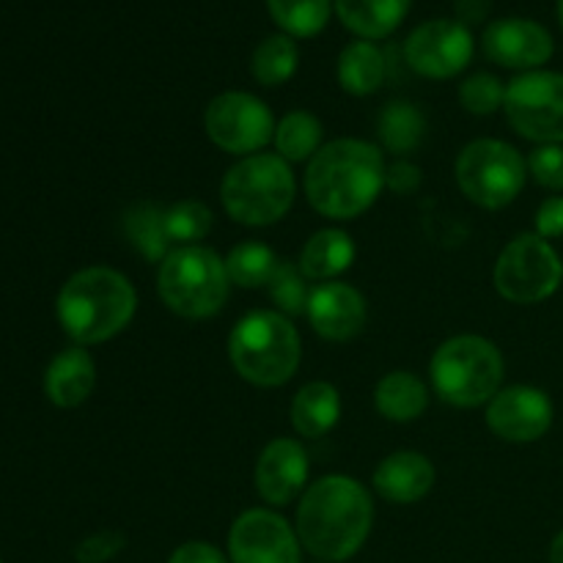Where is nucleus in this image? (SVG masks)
Masks as SVG:
<instances>
[{
	"label": "nucleus",
	"instance_id": "a878e982",
	"mask_svg": "<svg viewBox=\"0 0 563 563\" xmlns=\"http://www.w3.org/2000/svg\"><path fill=\"white\" fill-rule=\"evenodd\" d=\"M379 143L385 152L405 157V154L416 152L421 146L423 135H427V115L405 99H394L383 108L377 121Z\"/></svg>",
	"mask_w": 563,
	"mask_h": 563
},
{
	"label": "nucleus",
	"instance_id": "1a4fd4ad",
	"mask_svg": "<svg viewBox=\"0 0 563 563\" xmlns=\"http://www.w3.org/2000/svg\"><path fill=\"white\" fill-rule=\"evenodd\" d=\"M495 291L515 306L550 300L563 284V258L553 242L539 234H520L500 251L493 273Z\"/></svg>",
	"mask_w": 563,
	"mask_h": 563
},
{
	"label": "nucleus",
	"instance_id": "20e7f679",
	"mask_svg": "<svg viewBox=\"0 0 563 563\" xmlns=\"http://www.w3.org/2000/svg\"><path fill=\"white\" fill-rule=\"evenodd\" d=\"M229 357L245 383L256 388H280L300 368V333L280 311H251L231 330Z\"/></svg>",
	"mask_w": 563,
	"mask_h": 563
},
{
	"label": "nucleus",
	"instance_id": "f03ea898",
	"mask_svg": "<svg viewBox=\"0 0 563 563\" xmlns=\"http://www.w3.org/2000/svg\"><path fill=\"white\" fill-rule=\"evenodd\" d=\"M383 148L361 137L330 141L308 159L306 196L322 218L355 220L377 203L385 187Z\"/></svg>",
	"mask_w": 563,
	"mask_h": 563
},
{
	"label": "nucleus",
	"instance_id": "473e14b6",
	"mask_svg": "<svg viewBox=\"0 0 563 563\" xmlns=\"http://www.w3.org/2000/svg\"><path fill=\"white\" fill-rule=\"evenodd\" d=\"M460 102L473 115H493L504 108L506 86L489 71H476L460 86Z\"/></svg>",
	"mask_w": 563,
	"mask_h": 563
},
{
	"label": "nucleus",
	"instance_id": "dca6fc26",
	"mask_svg": "<svg viewBox=\"0 0 563 563\" xmlns=\"http://www.w3.org/2000/svg\"><path fill=\"white\" fill-rule=\"evenodd\" d=\"M308 473V451L300 440L291 438H275L262 449L253 471V482H256V493L262 495L264 504L289 506L306 493Z\"/></svg>",
	"mask_w": 563,
	"mask_h": 563
},
{
	"label": "nucleus",
	"instance_id": "2f4dec72",
	"mask_svg": "<svg viewBox=\"0 0 563 563\" xmlns=\"http://www.w3.org/2000/svg\"><path fill=\"white\" fill-rule=\"evenodd\" d=\"M306 275L300 273V267L291 262H280L275 269L273 280L267 284L269 300L275 302L284 317H300L308 311V300H311V289L306 284Z\"/></svg>",
	"mask_w": 563,
	"mask_h": 563
},
{
	"label": "nucleus",
	"instance_id": "6ab92c4d",
	"mask_svg": "<svg viewBox=\"0 0 563 563\" xmlns=\"http://www.w3.org/2000/svg\"><path fill=\"white\" fill-rule=\"evenodd\" d=\"M93 385H97V363L80 344L58 352L44 372V396L60 410L80 407L93 394Z\"/></svg>",
	"mask_w": 563,
	"mask_h": 563
},
{
	"label": "nucleus",
	"instance_id": "a211bd4d",
	"mask_svg": "<svg viewBox=\"0 0 563 563\" xmlns=\"http://www.w3.org/2000/svg\"><path fill=\"white\" fill-rule=\"evenodd\" d=\"M438 482L432 460L418 451H396L385 456L374 471V493L396 506H410L427 498Z\"/></svg>",
	"mask_w": 563,
	"mask_h": 563
},
{
	"label": "nucleus",
	"instance_id": "58836bf2",
	"mask_svg": "<svg viewBox=\"0 0 563 563\" xmlns=\"http://www.w3.org/2000/svg\"><path fill=\"white\" fill-rule=\"evenodd\" d=\"M489 11H493V0H454L456 22H462L465 27L482 25Z\"/></svg>",
	"mask_w": 563,
	"mask_h": 563
},
{
	"label": "nucleus",
	"instance_id": "a19ab883",
	"mask_svg": "<svg viewBox=\"0 0 563 563\" xmlns=\"http://www.w3.org/2000/svg\"><path fill=\"white\" fill-rule=\"evenodd\" d=\"M559 22H561V27H563V0H559Z\"/></svg>",
	"mask_w": 563,
	"mask_h": 563
},
{
	"label": "nucleus",
	"instance_id": "4468645a",
	"mask_svg": "<svg viewBox=\"0 0 563 563\" xmlns=\"http://www.w3.org/2000/svg\"><path fill=\"white\" fill-rule=\"evenodd\" d=\"M555 418L553 399L537 385H509L487 405V427L506 443H537Z\"/></svg>",
	"mask_w": 563,
	"mask_h": 563
},
{
	"label": "nucleus",
	"instance_id": "6e6552de",
	"mask_svg": "<svg viewBox=\"0 0 563 563\" xmlns=\"http://www.w3.org/2000/svg\"><path fill=\"white\" fill-rule=\"evenodd\" d=\"M454 176L467 201L495 212L517 201L526 187L528 163L511 143L478 137L460 152Z\"/></svg>",
	"mask_w": 563,
	"mask_h": 563
},
{
	"label": "nucleus",
	"instance_id": "4be33fe9",
	"mask_svg": "<svg viewBox=\"0 0 563 563\" xmlns=\"http://www.w3.org/2000/svg\"><path fill=\"white\" fill-rule=\"evenodd\" d=\"M355 262V242L341 229H322L302 245L300 273L308 280H333Z\"/></svg>",
	"mask_w": 563,
	"mask_h": 563
},
{
	"label": "nucleus",
	"instance_id": "ea45409f",
	"mask_svg": "<svg viewBox=\"0 0 563 563\" xmlns=\"http://www.w3.org/2000/svg\"><path fill=\"white\" fill-rule=\"evenodd\" d=\"M548 561H550V563H563V528H561L559 533H555L553 542H550Z\"/></svg>",
	"mask_w": 563,
	"mask_h": 563
},
{
	"label": "nucleus",
	"instance_id": "f8f14e48",
	"mask_svg": "<svg viewBox=\"0 0 563 563\" xmlns=\"http://www.w3.org/2000/svg\"><path fill=\"white\" fill-rule=\"evenodd\" d=\"M476 53L471 27L456 20H427L407 36L405 60L416 75L451 80L467 69Z\"/></svg>",
	"mask_w": 563,
	"mask_h": 563
},
{
	"label": "nucleus",
	"instance_id": "f257e3e1",
	"mask_svg": "<svg viewBox=\"0 0 563 563\" xmlns=\"http://www.w3.org/2000/svg\"><path fill=\"white\" fill-rule=\"evenodd\" d=\"M372 493L357 478L322 476L302 493L297 504L295 531L302 550L317 561L344 563L355 559L372 537Z\"/></svg>",
	"mask_w": 563,
	"mask_h": 563
},
{
	"label": "nucleus",
	"instance_id": "2eb2a0df",
	"mask_svg": "<svg viewBox=\"0 0 563 563\" xmlns=\"http://www.w3.org/2000/svg\"><path fill=\"white\" fill-rule=\"evenodd\" d=\"M484 55L504 69L537 71L553 58V33L537 20L526 16H504L489 22L482 36Z\"/></svg>",
	"mask_w": 563,
	"mask_h": 563
},
{
	"label": "nucleus",
	"instance_id": "7ed1b4c3",
	"mask_svg": "<svg viewBox=\"0 0 563 563\" xmlns=\"http://www.w3.org/2000/svg\"><path fill=\"white\" fill-rule=\"evenodd\" d=\"M137 311V291L113 267H86L71 275L58 291L55 317L75 344L93 346L130 328Z\"/></svg>",
	"mask_w": 563,
	"mask_h": 563
},
{
	"label": "nucleus",
	"instance_id": "b1692460",
	"mask_svg": "<svg viewBox=\"0 0 563 563\" xmlns=\"http://www.w3.org/2000/svg\"><path fill=\"white\" fill-rule=\"evenodd\" d=\"M374 407L385 421L410 423L429 407V388L410 372L385 374L374 390Z\"/></svg>",
	"mask_w": 563,
	"mask_h": 563
},
{
	"label": "nucleus",
	"instance_id": "aec40b11",
	"mask_svg": "<svg viewBox=\"0 0 563 563\" xmlns=\"http://www.w3.org/2000/svg\"><path fill=\"white\" fill-rule=\"evenodd\" d=\"M341 25L366 42L388 38L412 9V0H333Z\"/></svg>",
	"mask_w": 563,
	"mask_h": 563
},
{
	"label": "nucleus",
	"instance_id": "5701e85b",
	"mask_svg": "<svg viewBox=\"0 0 563 563\" xmlns=\"http://www.w3.org/2000/svg\"><path fill=\"white\" fill-rule=\"evenodd\" d=\"M339 86L352 97H368L383 88L385 75H388V60L385 53L374 42L357 38L350 42L339 55Z\"/></svg>",
	"mask_w": 563,
	"mask_h": 563
},
{
	"label": "nucleus",
	"instance_id": "e433bc0d",
	"mask_svg": "<svg viewBox=\"0 0 563 563\" xmlns=\"http://www.w3.org/2000/svg\"><path fill=\"white\" fill-rule=\"evenodd\" d=\"M421 168L407 159H396L394 165H388V174H385V187L396 192V196H410L412 190L421 187Z\"/></svg>",
	"mask_w": 563,
	"mask_h": 563
},
{
	"label": "nucleus",
	"instance_id": "423d86ee",
	"mask_svg": "<svg viewBox=\"0 0 563 563\" xmlns=\"http://www.w3.org/2000/svg\"><path fill=\"white\" fill-rule=\"evenodd\" d=\"M504 355L484 335H454L434 350L429 363L440 399L462 410L489 405L504 385Z\"/></svg>",
	"mask_w": 563,
	"mask_h": 563
},
{
	"label": "nucleus",
	"instance_id": "c85d7f7f",
	"mask_svg": "<svg viewBox=\"0 0 563 563\" xmlns=\"http://www.w3.org/2000/svg\"><path fill=\"white\" fill-rule=\"evenodd\" d=\"M275 25L291 38H313L328 27L333 0H267Z\"/></svg>",
	"mask_w": 563,
	"mask_h": 563
},
{
	"label": "nucleus",
	"instance_id": "cd10ccee",
	"mask_svg": "<svg viewBox=\"0 0 563 563\" xmlns=\"http://www.w3.org/2000/svg\"><path fill=\"white\" fill-rule=\"evenodd\" d=\"M297 66H300V47L286 33H275L267 36L251 58V75L258 86L278 88L295 77Z\"/></svg>",
	"mask_w": 563,
	"mask_h": 563
},
{
	"label": "nucleus",
	"instance_id": "9d476101",
	"mask_svg": "<svg viewBox=\"0 0 563 563\" xmlns=\"http://www.w3.org/2000/svg\"><path fill=\"white\" fill-rule=\"evenodd\" d=\"M506 121L511 130L537 146H563V75L561 71H522L506 86Z\"/></svg>",
	"mask_w": 563,
	"mask_h": 563
},
{
	"label": "nucleus",
	"instance_id": "412c9836",
	"mask_svg": "<svg viewBox=\"0 0 563 563\" xmlns=\"http://www.w3.org/2000/svg\"><path fill=\"white\" fill-rule=\"evenodd\" d=\"M341 418V394L333 383L313 379L291 399V427L300 438L317 440L333 432Z\"/></svg>",
	"mask_w": 563,
	"mask_h": 563
},
{
	"label": "nucleus",
	"instance_id": "ddd939ff",
	"mask_svg": "<svg viewBox=\"0 0 563 563\" xmlns=\"http://www.w3.org/2000/svg\"><path fill=\"white\" fill-rule=\"evenodd\" d=\"M231 563H302L295 526L273 509H247L231 522Z\"/></svg>",
	"mask_w": 563,
	"mask_h": 563
},
{
	"label": "nucleus",
	"instance_id": "f704fd0d",
	"mask_svg": "<svg viewBox=\"0 0 563 563\" xmlns=\"http://www.w3.org/2000/svg\"><path fill=\"white\" fill-rule=\"evenodd\" d=\"M126 548V537L121 531H99L82 539L75 548L77 563H108Z\"/></svg>",
	"mask_w": 563,
	"mask_h": 563
},
{
	"label": "nucleus",
	"instance_id": "79ce46f5",
	"mask_svg": "<svg viewBox=\"0 0 563 563\" xmlns=\"http://www.w3.org/2000/svg\"><path fill=\"white\" fill-rule=\"evenodd\" d=\"M317 563H328V561H317Z\"/></svg>",
	"mask_w": 563,
	"mask_h": 563
},
{
	"label": "nucleus",
	"instance_id": "c9c22d12",
	"mask_svg": "<svg viewBox=\"0 0 563 563\" xmlns=\"http://www.w3.org/2000/svg\"><path fill=\"white\" fill-rule=\"evenodd\" d=\"M537 231L533 234H539L542 240H559L563 236V196H550L544 198L542 203H539L537 209Z\"/></svg>",
	"mask_w": 563,
	"mask_h": 563
},
{
	"label": "nucleus",
	"instance_id": "39448f33",
	"mask_svg": "<svg viewBox=\"0 0 563 563\" xmlns=\"http://www.w3.org/2000/svg\"><path fill=\"white\" fill-rule=\"evenodd\" d=\"M297 196V179L291 163L280 154L258 152L242 157L225 170L220 181V201L234 223L264 229L289 214Z\"/></svg>",
	"mask_w": 563,
	"mask_h": 563
},
{
	"label": "nucleus",
	"instance_id": "f3484780",
	"mask_svg": "<svg viewBox=\"0 0 563 563\" xmlns=\"http://www.w3.org/2000/svg\"><path fill=\"white\" fill-rule=\"evenodd\" d=\"M306 317L319 339L344 344V341L361 335L366 328V297L344 280H328V284H319L317 289H311Z\"/></svg>",
	"mask_w": 563,
	"mask_h": 563
},
{
	"label": "nucleus",
	"instance_id": "72a5a7b5",
	"mask_svg": "<svg viewBox=\"0 0 563 563\" xmlns=\"http://www.w3.org/2000/svg\"><path fill=\"white\" fill-rule=\"evenodd\" d=\"M528 176L537 181L539 187L553 192H563V146L561 143H548V146H537L526 157Z\"/></svg>",
	"mask_w": 563,
	"mask_h": 563
},
{
	"label": "nucleus",
	"instance_id": "bb28decb",
	"mask_svg": "<svg viewBox=\"0 0 563 563\" xmlns=\"http://www.w3.org/2000/svg\"><path fill=\"white\" fill-rule=\"evenodd\" d=\"M322 137L324 130L317 115L308 110H291L275 126V154H280L286 163H306L324 146Z\"/></svg>",
	"mask_w": 563,
	"mask_h": 563
},
{
	"label": "nucleus",
	"instance_id": "9b49d317",
	"mask_svg": "<svg viewBox=\"0 0 563 563\" xmlns=\"http://www.w3.org/2000/svg\"><path fill=\"white\" fill-rule=\"evenodd\" d=\"M275 119L267 102L247 91H223L207 104L203 130L225 154L251 157L275 137Z\"/></svg>",
	"mask_w": 563,
	"mask_h": 563
},
{
	"label": "nucleus",
	"instance_id": "7c9ffc66",
	"mask_svg": "<svg viewBox=\"0 0 563 563\" xmlns=\"http://www.w3.org/2000/svg\"><path fill=\"white\" fill-rule=\"evenodd\" d=\"M212 225V209L203 201H196V198L176 201L174 207L165 209V231H168L170 245H198L201 240H207Z\"/></svg>",
	"mask_w": 563,
	"mask_h": 563
},
{
	"label": "nucleus",
	"instance_id": "393cba45",
	"mask_svg": "<svg viewBox=\"0 0 563 563\" xmlns=\"http://www.w3.org/2000/svg\"><path fill=\"white\" fill-rule=\"evenodd\" d=\"M121 225H124L126 242L146 262L163 264V258L174 251L168 240V231H165V209L159 203H132L124 212V218H121Z\"/></svg>",
	"mask_w": 563,
	"mask_h": 563
},
{
	"label": "nucleus",
	"instance_id": "0eeeda50",
	"mask_svg": "<svg viewBox=\"0 0 563 563\" xmlns=\"http://www.w3.org/2000/svg\"><path fill=\"white\" fill-rule=\"evenodd\" d=\"M231 286L225 258L203 245L174 247L157 273L159 300L181 319H209L220 313L229 302Z\"/></svg>",
	"mask_w": 563,
	"mask_h": 563
},
{
	"label": "nucleus",
	"instance_id": "4c0bfd02",
	"mask_svg": "<svg viewBox=\"0 0 563 563\" xmlns=\"http://www.w3.org/2000/svg\"><path fill=\"white\" fill-rule=\"evenodd\" d=\"M168 563H231L229 555L220 553L209 542H185L170 553Z\"/></svg>",
	"mask_w": 563,
	"mask_h": 563
},
{
	"label": "nucleus",
	"instance_id": "c756f323",
	"mask_svg": "<svg viewBox=\"0 0 563 563\" xmlns=\"http://www.w3.org/2000/svg\"><path fill=\"white\" fill-rule=\"evenodd\" d=\"M278 264L280 258L264 242H242V245L231 247V253L225 256L231 284L240 286V289H262V286H267Z\"/></svg>",
	"mask_w": 563,
	"mask_h": 563
},
{
	"label": "nucleus",
	"instance_id": "37998d69",
	"mask_svg": "<svg viewBox=\"0 0 563 563\" xmlns=\"http://www.w3.org/2000/svg\"><path fill=\"white\" fill-rule=\"evenodd\" d=\"M0 563H3V561H0Z\"/></svg>",
	"mask_w": 563,
	"mask_h": 563
}]
</instances>
